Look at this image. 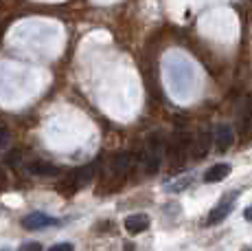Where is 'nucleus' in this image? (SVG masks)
<instances>
[{"instance_id": "nucleus-2", "label": "nucleus", "mask_w": 252, "mask_h": 251, "mask_svg": "<svg viewBox=\"0 0 252 251\" xmlns=\"http://www.w3.org/2000/svg\"><path fill=\"white\" fill-rule=\"evenodd\" d=\"M60 220L53 218V216L44 214V211H31V214H27L22 218V227L29 231H37V229H46V227H53L57 225Z\"/></svg>"}, {"instance_id": "nucleus-13", "label": "nucleus", "mask_w": 252, "mask_h": 251, "mask_svg": "<svg viewBox=\"0 0 252 251\" xmlns=\"http://www.w3.org/2000/svg\"><path fill=\"white\" fill-rule=\"evenodd\" d=\"M244 216H246V220H250V223H252V205H250L248 209L244 211Z\"/></svg>"}, {"instance_id": "nucleus-12", "label": "nucleus", "mask_w": 252, "mask_h": 251, "mask_svg": "<svg viewBox=\"0 0 252 251\" xmlns=\"http://www.w3.org/2000/svg\"><path fill=\"white\" fill-rule=\"evenodd\" d=\"M7 141H9V132H7V130L0 128V146H4Z\"/></svg>"}, {"instance_id": "nucleus-4", "label": "nucleus", "mask_w": 252, "mask_h": 251, "mask_svg": "<svg viewBox=\"0 0 252 251\" xmlns=\"http://www.w3.org/2000/svg\"><path fill=\"white\" fill-rule=\"evenodd\" d=\"M160 154H162V146L160 143H149V148L145 150V172L147 174H154V172L158 170V166H160Z\"/></svg>"}, {"instance_id": "nucleus-7", "label": "nucleus", "mask_w": 252, "mask_h": 251, "mask_svg": "<svg viewBox=\"0 0 252 251\" xmlns=\"http://www.w3.org/2000/svg\"><path fill=\"white\" fill-rule=\"evenodd\" d=\"M129 167H132V157L129 154H116L112 161H110V172L116 176L127 174Z\"/></svg>"}, {"instance_id": "nucleus-5", "label": "nucleus", "mask_w": 252, "mask_h": 251, "mask_svg": "<svg viewBox=\"0 0 252 251\" xmlns=\"http://www.w3.org/2000/svg\"><path fill=\"white\" fill-rule=\"evenodd\" d=\"M125 229L129 234H143L149 229V216L147 214H132L125 218Z\"/></svg>"}, {"instance_id": "nucleus-3", "label": "nucleus", "mask_w": 252, "mask_h": 251, "mask_svg": "<svg viewBox=\"0 0 252 251\" xmlns=\"http://www.w3.org/2000/svg\"><path fill=\"white\" fill-rule=\"evenodd\" d=\"M232 141H235V132H232L230 126H226V124L217 126L215 132H213V146H215V150L226 152L232 146Z\"/></svg>"}, {"instance_id": "nucleus-11", "label": "nucleus", "mask_w": 252, "mask_h": 251, "mask_svg": "<svg viewBox=\"0 0 252 251\" xmlns=\"http://www.w3.org/2000/svg\"><path fill=\"white\" fill-rule=\"evenodd\" d=\"M48 251H72V245L70 243H60V245H55V247H51Z\"/></svg>"}, {"instance_id": "nucleus-8", "label": "nucleus", "mask_w": 252, "mask_h": 251, "mask_svg": "<svg viewBox=\"0 0 252 251\" xmlns=\"http://www.w3.org/2000/svg\"><path fill=\"white\" fill-rule=\"evenodd\" d=\"M208 146H211V134H208V130L206 128H202L200 132L195 134V141H193V157H204V154L208 152Z\"/></svg>"}, {"instance_id": "nucleus-10", "label": "nucleus", "mask_w": 252, "mask_h": 251, "mask_svg": "<svg viewBox=\"0 0 252 251\" xmlns=\"http://www.w3.org/2000/svg\"><path fill=\"white\" fill-rule=\"evenodd\" d=\"M18 251H42V245L40 243H27V245H22Z\"/></svg>"}, {"instance_id": "nucleus-1", "label": "nucleus", "mask_w": 252, "mask_h": 251, "mask_svg": "<svg viewBox=\"0 0 252 251\" xmlns=\"http://www.w3.org/2000/svg\"><path fill=\"white\" fill-rule=\"evenodd\" d=\"M237 196H239L237 192H228V194L221 196L220 203H217V205L213 207L211 211H208L204 225H217V223H221V220H226V216H228L230 211H232V207H235Z\"/></svg>"}, {"instance_id": "nucleus-9", "label": "nucleus", "mask_w": 252, "mask_h": 251, "mask_svg": "<svg viewBox=\"0 0 252 251\" xmlns=\"http://www.w3.org/2000/svg\"><path fill=\"white\" fill-rule=\"evenodd\" d=\"M31 172H35V174H48V176H53V174H57V170L51 166V163H44V161H35V163H31V167H29Z\"/></svg>"}, {"instance_id": "nucleus-6", "label": "nucleus", "mask_w": 252, "mask_h": 251, "mask_svg": "<svg viewBox=\"0 0 252 251\" xmlns=\"http://www.w3.org/2000/svg\"><path fill=\"white\" fill-rule=\"evenodd\" d=\"M228 174H230V163H215L213 167L206 170L204 181L206 183H220V181H224Z\"/></svg>"}]
</instances>
